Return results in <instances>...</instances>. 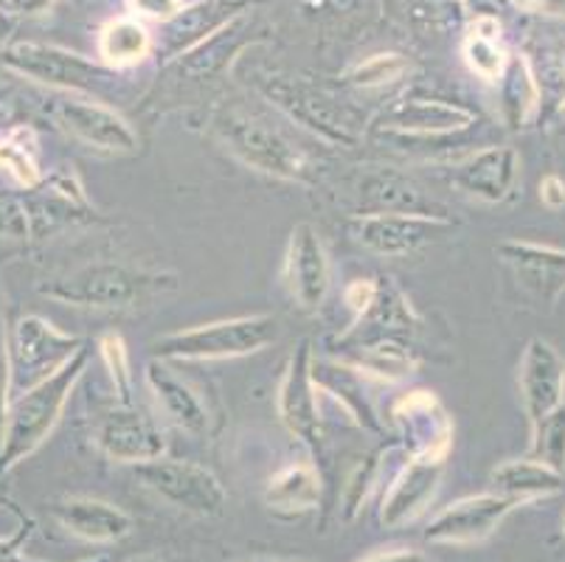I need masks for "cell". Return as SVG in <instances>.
<instances>
[{"instance_id": "30bf717a", "label": "cell", "mask_w": 565, "mask_h": 562, "mask_svg": "<svg viewBox=\"0 0 565 562\" xmlns=\"http://www.w3.org/2000/svg\"><path fill=\"white\" fill-rule=\"evenodd\" d=\"M94 445L110 462L143 464L167 456V436L152 416L132 405H113L94 422Z\"/></svg>"}, {"instance_id": "60d3db41", "label": "cell", "mask_w": 565, "mask_h": 562, "mask_svg": "<svg viewBox=\"0 0 565 562\" xmlns=\"http://www.w3.org/2000/svg\"><path fill=\"white\" fill-rule=\"evenodd\" d=\"M374 473H377V462H369V464H361V467L352 473V478H349L347 492H343L347 495L349 518H352V515L361 509V503L366 501V492L374 481Z\"/></svg>"}, {"instance_id": "f35d334b", "label": "cell", "mask_w": 565, "mask_h": 562, "mask_svg": "<svg viewBox=\"0 0 565 562\" xmlns=\"http://www.w3.org/2000/svg\"><path fill=\"white\" fill-rule=\"evenodd\" d=\"M12 360H9V327L7 309H3V293H0V439L7 425V411L12 402Z\"/></svg>"}, {"instance_id": "ab89813d", "label": "cell", "mask_w": 565, "mask_h": 562, "mask_svg": "<svg viewBox=\"0 0 565 562\" xmlns=\"http://www.w3.org/2000/svg\"><path fill=\"white\" fill-rule=\"evenodd\" d=\"M377 278H354L352 285H347V290H343V304L352 309V324L361 321L369 309H372L374 298H377Z\"/></svg>"}, {"instance_id": "9c48e42d", "label": "cell", "mask_w": 565, "mask_h": 562, "mask_svg": "<svg viewBox=\"0 0 565 562\" xmlns=\"http://www.w3.org/2000/svg\"><path fill=\"white\" fill-rule=\"evenodd\" d=\"M454 231L450 216L425 214H354L349 220V234L358 245L377 256H408L419 247L441 240Z\"/></svg>"}, {"instance_id": "7bdbcfd3", "label": "cell", "mask_w": 565, "mask_h": 562, "mask_svg": "<svg viewBox=\"0 0 565 562\" xmlns=\"http://www.w3.org/2000/svg\"><path fill=\"white\" fill-rule=\"evenodd\" d=\"M130 7L132 12L141 14V18H152L167 23V20L174 18L186 3H183V0H130Z\"/></svg>"}, {"instance_id": "4dcf8cb0", "label": "cell", "mask_w": 565, "mask_h": 562, "mask_svg": "<svg viewBox=\"0 0 565 562\" xmlns=\"http://www.w3.org/2000/svg\"><path fill=\"white\" fill-rule=\"evenodd\" d=\"M467 68L484 82L501 79L507 68V49L501 45V23L492 14H476L465 29V43H461Z\"/></svg>"}, {"instance_id": "d6a6232c", "label": "cell", "mask_w": 565, "mask_h": 562, "mask_svg": "<svg viewBox=\"0 0 565 562\" xmlns=\"http://www.w3.org/2000/svg\"><path fill=\"white\" fill-rule=\"evenodd\" d=\"M243 34H245V14L243 18H236L234 23L225 25L223 31H217L214 38L205 40L203 45H198V49L189 51V54H183L181 60H174V62H178V68H181L183 74L194 76V79L212 76L214 71H220L225 62L231 60V54H236V51L248 43V38H243Z\"/></svg>"}, {"instance_id": "3957f363", "label": "cell", "mask_w": 565, "mask_h": 562, "mask_svg": "<svg viewBox=\"0 0 565 562\" xmlns=\"http://www.w3.org/2000/svg\"><path fill=\"white\" fill-rule=\"evenodd\" d=\"M0 62L3 68L34 85L60 93H79L99 102L107 99V93L118 79V71L102 60H87L63 45L34 43V40H14L3 45Z\"/></svg>"}, {"instance_id": "9a60e30c", "label": "cell", "mask_w": 565, "mask_h": 562, "mask_svg": "<svg viewBox=\"0 0 565 562\" xmlns=\"http://www.w3.org/2000/svg\"><path fill=\"white\" fill-rule=\"evenodd\" d=\"M248 7L250 0H194V3H186L174 18L161 23V34L156 38L158 60H181L183 54L194 51L225 25L234 23L236 18H243Z\"/></svg>"}, {"instance_id": "5bb4252c", "label": "cell", "mask_w": 565, "mask_h": 562, "mask_svg": "<svg viewBox=\"0 0 565 562\" xmlns=\"http://www.w3.org/2000/svg\"><path fill=\"white\" fill-rule=\"evenodd\" d=\"M472 124H476V110L470 107L456 105V102L405 96L380 116L377 132H383L385 138H403V141H428V138L454 136Z\"/></svg>"}, {"instance_id": "d590c367", "label": "cell", "mask_w": 565, "mask_h": 562, "mask_svg": "<svg viewBox=\"0 0 565 562\" xmlns=\"http://www.w3.org/2000/svg\"><path fill=\"white\" fill-rule=\"evenodd\" d=\"M99 354L107 374H110V383L113 389H116L118 402H121V405H130L132 365H130V352H127L125 338H121L118 332H105L99 338Z\"/></svg>"}, {"instance_id": "836d02e7", "label": "cell", "mask_w": 565, "mask_h": 562, "mask_svg": "<svg viewBox=\"0 0 565 562\" xmlns=\"http://www.w3.org/2000/svg\"><path fill=\"white\" fill-rule=\"evenodd\" d=\"M529 431H532L529 456L548 464V467H554V470L565 476V405L554 409L552 414L543 416Z\"/></svg>"}, {"instance_id": "f546056e", "label": "cell", "mask_w": 565, "mask_h": 562, "mask_svg": "<svg viewBox=\"0 0 565 562\" xmlns=\"http://www.w3.org/2000/svg\"><path fill=\"white\" fill-rule=\"evenodd\" d=\"M96 51H99V60L105 65L125 71L156 51V38L138 18H116L102 25L99 38H96Z\"/></svg>"}, {"instance_id": "ffe728a7", "label": "cell", "mask_w": 565, "mask_h": 562, "mask_svg": "<svg viewBox=\"0 0 565 562\" xmlns=\"http://www.w3.org/2000/svg\"><path fill=\"white\" fill-rule=\"evenodd\" d=\"M281 278L292 301L307 312H316L330 293V259L321 236L310 223H299L290 231Z\"/></svg>"}, {"instance_id": "2e32d148", "label": "cell", "mask_w": 565, "mask_h": 562, "mask_svg": "<svg viewBox=\"0 0 565 562\" xmlns=\"http://www.w3.org/2000/svg\"><path fill=\"white\" fill-rule=\"evenodd\" d=\"M518 394L529 427L565 405V358L543 338H532L518 365Z\"/></svg>"}, {"instance_id": "ba28073f", "label": "cell", "mask_w": 565, "mask_h": 562, "mask_svg": "<svg viewBox=\"0 0 565 562\" xmlns=\"http://www.w3.org/2000/svg\"><path fill=\"white\" fill-rule=\"evenodd\" d=\"M136 478L169 507L198 518H217L225 509V489L212 470L181 458H156L132 467Z\"/></svg>"}, {"instance_id": "7a4b0ae2", "label": "cell", "mask_w": 565, "mask_h": 562, "mask_svg": "<svg viewBox=\"0 0 565 562\" xmlns=\"http://www.w3.org/2000/svg\"><path fill=\"white\" fill-rule=\"evenodd\" d=\"M178 282L169 273L136 271L113 262H96V265L79 267V271L63 273V276L43 278L38 293L51 301L68 304V307L85 309H132L150 296L163 290H174Z\"/></svg>"}, {"instance_id": "277c9868", "label": "cell", "mask_w": 565, "mask_h": 562, "mask_svg": "<svg viewBox=\"0 0 565 562\" xmlns=\"http://www.w3.org/2000/svg\"><path fill=\"white\" fill-rule=\"evenodd\" d=\"M212 130L231 155L256 172L290 183H307L312 178V161L305 149L296 147L285 132L254 113L236 107L220 110L212 118Z\"/></svg>"}, {"instance_id": "4316f807", "label": "cell", "mask_w": 565, "mask_h": 562, "mask_svg": "<svg viewBox=\"0 0 565 562\" xmlns=\"http://www.w3.org/2000/svg\"><path fill=\"white\" fill-rule=\"evenodd\" d=\"M492 487L498 495L521 507V503L543 501V498L557 495L563 489V473L532 456L512 458V462L498 464L492 470Z\"/></svg>"}, {"instance_id": "4fadbf2b", "label": "cell", "mask_w": 565, "mask_h": 562, "mask_svg": "<svg viewBox=\"0 0 565 562\" xmlns=\"http://www.w3.org/2000/svg\"><path fill=\"white\" fill-rule=\"evenodd\" d=\"M501 262L512 271L518 287L541 307L554 309L565 296V247L541 242L507 240L495 247Z\"/></svg>"}, {"instance_id": "603a6c76", "label": "cell", "mask_w": 565, "mask_h": 562, "mask_svg": "<svg viewBox=\"0 0 565 562\" xmlns=\"http://www.w3.org/2000/svg\"><path fill=\"white\" fill-rule=\"evenodd\" d=\"M358 214H425L448 216V211L394 169L372 172L361 180L358 192Z\"/></svg>"}, {"instance_id": "816d5d0a", "label": "cell", "mask_w": 565, "mask_h": 562, "mask_svg": "<svg viewBox=\"0 0 565 562\" xmlns=\"http://www.w3.org/2000/svg\"><path fill=\"white\" fill-rule=\"evenodd\" d=\"M248 562H274V560H248Z\"/></svg>"}, {"instance_id": "5b68a950", "label": "cell", "mask_w": 565, "mask_h": 562, "mask_svg": "<svg viewBox=\"0 0 565 562\" xmlns=\"http://www.w3.org/2000/svg\"><path fill=\"white\" fill-rule=\"evenodd\" d=\"M279 338V321L267 312L200 324L156 340L161 360H231L256 354Z\"/></svg>"}, {"instance_id": "1f68e13d", "label": "cell", "mask_w": 565, "mask_h": 562, "mask_svg": "<svg viewBox=\"0 0 565 562\" xmlns=\"http://www.w3.org/2000/svg\"><path fill=\"white\" fill-rule=\"evenodd\" d=\"M0 169L20 185V189H38L45 180L40 163V141L34 127L18 124L0 136Z\"/></svg>"}, {"instance_id": "e575fe53", "label": "cell", "mask_w": 565, "mask_h": 562, "mask_svg": "<svg viewBox=\"0 0 565 562\" xmlns=\"http://www.w3.org/2000/svg\"><path fill=\"white\" fill-rule=\"evenodd\" d=\"M408 60L397 51H388V54H374L369 60L358 62L352 71H349V85L363 87V91H374V87L392 85V82L403 79L408 74Z\"/></svg>"}, {"instance_id": "f907efd6", "label": "cell", "mask_w": 565, "mask_h": 562, "mask_svg": "<svg viewBox=\"0 0 565 562\" xmlns=\"http://www.w3.org/2000/svg\"><path fill=\"white\" fill-rule=\"evenodd\" d=\"M563 76H565V51H563Z\"/></svg>"}, {"instance_id": "52a82bcc", "label": "cell", "mask_w": 565, "mask_h": 562, "mask_svg": "<svg viewBox=\"0 0 565 562\" xmlns=\"http://www.w3.org/2000/svg\"><path fill=\"white\" fill-rule=\"evenodd\" d=\"M56 130L102 152H136L138 136L116 107L79 93H49L40 105Z\"/></svg>"}, {"instance_id": "8992f818", "label": "cell", "mask_w": 565, "mask_h": 562, "mask_svg": "<svg viewBox=\"0 0 565 562\" xmlns=\"http://www.w3.org/2000/svg\"><path fill=\"white\" fill-rule=\"evenodd\" d=\"M85 349L79 335H68L43 316H20L9 329L12 391L20 394L43 380L54 378Z\"/></svg>"}, {"instance_id": "44dd1931", "label": "cell", "mask_w": 565, "mask_h": 562, "mask_svg": "<svg viewBox=\"0 0 565 562\" xmlns=\"http://www.w3.org/2000/svg\"><path fill=\"white\" fill-rule=\"evenodd\" d=\"M441 476H445V462L411 456V462L394 476L392 487L385 489L380 523L385 529H403L414 523L439 492Z\"/></svg>"}, {"instance_id": "c3c4849f", "label": "cell", "mask_w": 565, "mask_h": 562, "mask_svg": "<svg viewBox=\"0 0 565 562\" xmlns=\"http://www.w3.org/2000/svg\"><path fill=\"white\" fill-rule=\"evenodd\" d=\"M12 29H14V18L7 7H0V49L9 45V38H12Z\"/></svg>"}, {"instance_id": "8fae6325", "label": "cell", "mask_w": 565, "mask_h": 562, "mask_svg": "<svg viewBox=\"0 0 565 562\" xmlns=\"http://www.w3.org/2000/svg\"><path fill=\"white\" fill-rule=\"evenodd\" d=\"M312 349L310 340H301L299 349L287 358L276 389V411L287 431L299 442H305L312 453L321 450L323 431L318 414V389L312 380Z\"/></svg>"}, {"instance_id": "bcb514c9", "label": "cell", "mask_w": 565, "mask_h": 562, "mask_svg": "<svg viewBox=\"0 0 565 562\" xmlns=\"http://www.w3.org/2000/svg\"><path fill=\"white\" fill-rule=\"evenodd\" d=\"M358 562H430L423 551L414 549H397V551H380V554L363 556Z\"/></svg>"}, {"instance_id": "d6986e66", "label": "cell", "mask_w": 565, "mask_h": 562, "mask_svg": "<svg viewBox=\"0 0 565 562\" xmlns=\"http://www.w3.org/2000/svg\"><path fill=\"white\" fill-rule=\"evenodd\" d=\"M23 200L32 220V240H45L56 231L87 223L96 214L74 172L51 174L38 189H25Z\"/></svg>"}, {"instance_id": "d4e9b609", "label": "cell", "mask_w": 565, "mask_h": 562, "mask_svg": "<svg viewBox=\"0 0 565 562\" xmlns=\"http://www.w3.org/2000/svg\"><path fill=\"white\" fill-rule=\"evenodd\" d=\"M347 347L338 354V360L361 371L363 378H377L385 383H399L408 380L416 369V358L394 338L380 340H343Z\"/></svg>"}, {"instance_id": "ac0fdd59", "label": "cell", "mask_w": 565, "mask_h": 562, "mask_svg": "<svg viewBox=\"0 0 565 562\" xmlns=\"http://www.w3.org/2000/svg\"><path fill=\"white\" fill-rule=\"evenodd\" d=\"M392 416L403 431L411 456L448 462L454 445V422L434 391H408L394 402Z\"/></svg>"}, {"instance_id": "7c38bea8", "label": "cell", "mask_w": 565, "mask_h": 562, "mask_svg": "<svg viewBox=\"0 0 565 562\" xmlns=\"http://www.w3.org/2000/svg\"><path fill=\"white\" fill-rule=\"evenodd\" d=\"M515 509L518 503L498 492L470 495L441 509L425 529V540L434 545H479L492 538Z\"/></svg>"}, {"instance_id": "83f0119b", "label": "cell", "mask_w": 565, "mask_h": 562, "mask_svg": "<svg viewBox=\"0 0 565 562\" xmlns=\"http://www.w3.org/2000/svg\"><path fill=\"white\" fill-rule=\"evenodd\" d=\"M312 380H316L318 391L335 396L358 425L374 433L383 431L377 411L363 391L361 371H354L352 365L341 363V360H312Z\"/></svg>"}, {"instance_id": "f6af8a7d", "label": "cell", "mask_w": 565, "mask_h": 562, "mask_svg": "<svg viewBox=\"0 0 565 562\" xmlns=\"http://www.w3.org/2000/svg\"><path fill=\"white\" fill-rule=\"evenodd\" d=\"M510 3L529 14H552V18H565V0H510Z\"/></svg>"}, {"instance_id": "ee69618b", "label": "cell", "mask_w": 565, "mask_h": 562, "mask_svg": "<svg viewBox=\"0 0 565 562\" xmlns=\"http://www.w3.org/2000/svg\"><path fill=\"white\" fill-rule=\"evenodd\" d=\"M541 203L552 211L565 209V180L559 174H546L541 180Z\"/></svg>"}, {"instance_id": "681fc988", "label": "cell", "mask_w": 565, "mask_h": 562, "mask_svg": "<svg viewBox=\"0 0 565 562\" xmlns=\"http://www.w3.org/2000/svg\"><path fill=\"white\" fill-rule=\"evenodd\" d=\"M130 562H174V560H169V556H158V554H147V556H136V560H130Z\"/></svg>"}, {"instance_id": "74e56055", "label": "cell", "mask_w": 565, "mask_h": 562, "mask_svg": "<svg viewBox=\"0 0 565 562\" xmlns=\"http://www.w3.org/2000/svg\"><path fill=\"white\" fill-rule=\"evenodd\" d=\"M32 240V220L23 194L0 189V245H23Z\"/></svg>"}, {"instance_id": "f1b7e54d", "label": "cell", "mask_w": 565, "mask_h": 562, "mask_svg": "<svg viewBox=\"0 0 565 562\" xmlns=\"http://www.w3.org/2000/svg\"><path fill=\"white\" fill-rule=\"evenodd\" d=\"M321 501V473L316 464L299 462L287 464L285 470L276 473L265 489V503L274 512L301 515L312 512Z\"/></svg>"}, {"instance_id": "f5cc1de1", "label": "cell", "mask_w": 565, "mask_h": 562, "mask_svg": "<svg viewBox=\"0 0 565 562\" xmlns=\"http://www.w3.org/2000/svg\"><path fill=\"white\" fill-rule=\"evenodd\" d=\"M563 540H565V515H563Z\"/></svg>"}, {"instance_id": "7402d4cb", "label": "cell", "mask_w": 565, "mask_h": 562, "mask_svg": "<svg viewBox=\"0 0 565 562\" xmlns=\"http://www.w3.org/2000/svg\"><path fill=\"white\" fill-rule=\"evenodd\" d=\"M51 515L65 532L85 543H118L132 534V518L118 509L116 503L99 501V498H85V495H71L51 503Z\"/></svg>"}, {"instance_id": "b9f144b4", "label": "cell", "mask_w": 565, "mask_h": 562, "mask_svg": "<svg viewBox=\"0 0 565 562\" xmlns=\"http://www.w3.org/2000/svg\"><path fill=\"white\" fill-rule=\"evenodd\" d=\"M34 520L23 518V526L12 538H0V562H38L32 556H25V540L32 538Z\"/></svg>"}, {"instance_id": "cb8c5ba5", "label": "cell", "mask_w": 565, "mask_h": 562, "mask_svg": "<svg viewBox=\"0 0 565 562\" xmlns=\"http://www.w3.org/2000/svg\"><path fill=\"white\" fill-rule=\"evenodd\" d=\"M147 385H150L161 414L178 431L192 433V436H203L209 431V409L203 405L198 391L186 380L178 378L161 358L147 363Z\"/></svg>"}, {"instance_id": "8d00e7d4", "label": "cell", "mask_w": 565, "mask_h": 562, "mask_svg": "<svg viewBox=\"0 0 565 562\" xmlns=\"http://www.w3.org/2000/svg\"><path fill=\"white\" fill-rule=\"evenodd\" d=\"M411 18L425 31H454L470 23L467 0H414Z\"/></svg>"}, {"instance_id": "6da1fadb", "label": "cell", "mask_w": 565, "mask_h": 562, "mask_svg": "<svg viewBox=\"0 0 565 562\" xmlns=\"http://www.w3.org/2000/svg\"><path fill=\"white\" fill-rule=\"evenodd\" d=\"M87 354H90V349L85 347L65 369L56 371L54 378L12 396L7 425H3V439H0V478H7L20 462L34 456L45 445V439L63 416L65 405H68L76 383L82 380Z\"/></svg>"}, {"instance_id": "7dc6e473", "label": "cell", "mask_w": 565, "mask_h": 562, "mask_svg": "<svg viewBox=\"0 0 565 562\" xmlns=\"http://www.w3.org/2000/svg\"><path fill=\"white\" fill-rule=\"evenodd\" d=\"M56 0H3V7L12 14H45L54 9Z\"/></svg>"}, {"instance_id": "484cf974", "label": "cell", "mask_w": 565, "mask_h": 562, "mask_svg": "<svg viewBox=\"0 0 565 562\" xmlns=\"http://www.w3.org/2000/svg\"><path fill=\"white\" fill-rule=\"evenodd\" d=\"M501 93V118L510 130H523L541 110V82L534 74L532 62L526 54H510L501 79L495 82Z\"/></svg>"}, {"instance_id": "e0dca14e", "label": "cell", "mask_w": 565, "mask_h": 562, "mask_svg": "<svg viewBox=\"0 0 565 562\" xmlns=\"http://www.w3.org/2000/svg\"><path fill=\"white\" fill-rule=\"evenodd\" d=\"M450 183L461 194L481 200V203H510L521 183V152L510 144L479 149L467 161L456 163L450 172Z\"/></svg>"}]
</instances>
